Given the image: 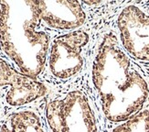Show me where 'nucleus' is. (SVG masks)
<instances>
[{
	"mask_svg": "<svg viewBox=\"0 0 149 132\" xmlns=\"http://www.w3.org/2000/svg\"><path fill=\"white\" fill-rule=\"evenodd\" d=\"M92 77L109 121L125 122L143 110L149 95L147 83L112 32L104 35L97 49Z\"/></svg>",
	"mask_w": 149,
	"mask_h": 132,
	"instance_id": "f257e3e1",
	"label": "nucleus"
},
{
	"mask_svg": "<svg viewBox=\"0 0 149 132\" xmlns=\"http://www.w3.org/2000/svg\"><path fill=\"white\" fill-rule=\"evenodd\" d=\"M38 1H0V47L22 74L37 78L49 51V38L38 29Z\"/></svg>",
	"mask_w": 149,
	"mask_h": 132,
	"instance_id": "f03ea898",
	"label": "nucleus"
},
{
	"mask_svg": "<svg viewBox=\"0 0 149 132\" xmlns=\"http://www.w3.org/2000/svg\"><path fill=\"white\" fill-rule=\"evenodd\" d=\"M89 34L82 29L57 37L49 46V69L54 77L66 80L78 74L84 63L83 51L89 42Z\"/></svg>",
	"mask_w": 149,
	"mask_h": 132,
	"instance_id": "7ed1b4c3",
	"label": "nucleus"
},
{
	"mask_svg": "<svg viewBox=\"0 0 149 132\" xmlns=\"http://www.w3.org/2000/svg\"><path fill=\"white\" fill-rule=\"evenodd\" d=\"M120 44L138 61L149 62V15L134 5L125 6L117 18Z\"/></svg>",
	"mask_w": 149,
	"mask_h": 132,
	"instance_id": "20e7f679",
	"label": "nucleus"
},
{
	"mask_svg": "<svg viewBox=\"0 0 149 132\" xmlns=\"http://www.w3.org/2000/svg\"><path fill=\"white\" fill-rule=\"evenodd\" d=\"M0 88L6 89L5 99L12 107H22L48 93L44 84L17 71L2 59H0Z\"/></svg>",
	"mask_w": 149,
	"mask_h": 132,
	"instance_id": "39448f33",
	"label": "nucleus"
},
{
	"mask_svg": "<svg viewBox=\"0 0 149 132\" xmlns=\"http://www.w3.org/2000/svg\"><path fill=\"white\" fill-rule=\"evenodd\" d=\"M40 18L49 28L76 30L85 23L86 14L78 1H38Z\"/></svg>",
	"mask_w": 149,
	"mask_h": 132,
	"instance_id": "423d86ee",
	"label": "nucleus"
},
{
	"mask_svg": "<svg viewBox=\"0 0 149 132\" xmlns=\"http://www.w3.org/2000/svg\"><path fill=\"white\" fill-rule=\"evenodd\" d=\"M0 132H45L40 117L32 110H20L6 117Z\"/></svg>",
	"mask_w": 149,
	"mask_h": 132,
	"instance_id": "0eeeda50",
	"label": "nucleus"
},
{
	"mask_svg": "<svg viewBox=\"0 0 149 132\" xmlns=\"http://www.w3.org/2000/svg\"><path fill=\"white\" fill-rule=\"evenodd\" d=\"M147 132H149V130H148V131H147Z\"/></svg>",
	"mask_w": 149,
	"mask_h": 132,
	"instance_id": "6e6552de",
	"label": "nucleus"
}]
</instances>
